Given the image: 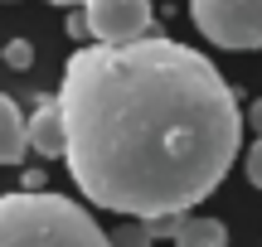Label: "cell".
<instances>
[{
	"mask_svg": "<svg viewBox=\"0 0 262 247\" xmlns=\"http://www.w3.org/2000/svg\"><path fill=\"white\" fill-rule=\"evenodd\" d=\"M0 5H10V0H0Z\"/></svg>",
	"mask_w": 262,
	"mask_h": 247,
	"instance_id": "5bb4252c",
	"label": "cell"
},
{
	"mask_svg": "<svg viewBox=\"0 0 262 247\" xmlns=\"http://www.w3.org/2000/svg\"><path fill=\"white\" fill-rule=\"evenodd\" d=\"M25 151H29L25 145V116H19V107L0 92V165H19Z\"/></svg>",
	"mask_w": 262,
	"mask_h": 247,
	"instance_id": "8992f818",
	"label": "cell"
},
{
	"mask_svg": "<svg viewBox=\"0 0 262 247\" xmlns=\"http://www.w3.org/2000/svg\"><path fill=\"white\" fill-rule=\"evenodd\" d=\"M49 5H83V0H49Z\"/></svg>",
	"mask_w": 262,
	"mask_h": 247,
	"instance_id": "4fadbf2b",
	"label": "cell"
},
{
	"mask_svg": "<svg viewBox=\"0 0 262 247\" xmlns=\"http://www.w3.org/2000/svg\"><path fill=\"white\" fill-rule=\"evenodd\" d=\"M175 247H228V228L219 218H180L175 228Z\"/></svg>",
	"mask_w": 262,
	"mask_h": 247,
	"instance_id": "52a82bcc",
	"label": "cell"
},
{
	"mask_svg": "<svg viewBox=\"0 0 262 247\" xmlns=\"http://www.w3.org/2000/svg\"><path fill=\"white\" fill-rule=\"evenodd\" d=\"M189 15L219 48H262V0H189Z\"/></svg>",
	"mask_w": 262,
	"mask_h": 247,
	"instance_id": "3957f363",
	"label": "cell"
},
{
	"mask_svg": "<svg viewBox=\"0 0 262 247\" xmlns=\"http://www.w3.org/2000/svg\"><path fill=\"white\" fill-rule=\"evenodd\" d=\"M5 63L10 68H29V63H34V48H29L25 39H10V44H5Z\"/></svg>",
	"mask_w": 262,
	"mask_h": 247,
	"instance_id": "9c48e42d",
	"label": "cell"
},
{
	"mask_svg": "<svg viewBox=\"0 0 262 247\" xmlns=\"http://www.w3.org/2000/svg\"><path fill=\"white\" fill-rule=\"evenodd\" d=\"M248 180H253L257 189H262V136L253 141V151H248Z\"/></svg>",
	"mask_w": 262,
	"mask_h": 247,
	"instance_id": "30bf717a",
	"label": "cell"
},
{
	"mask_svg": "<svg viewBox=\"0 0 262 247\" xmlns=\"http://www.w3.org/2000/svg\"><path fill=\"white\" fill-rule=\"evenodd\" d=\"M107 247H156V238L146 233V223H126V228H112L107 233Z\"/></svg>",
	"mask_w": 262,
	"mask_h": 247,
	"instance_id": "ba28073f",
	"label": "cell"
},
{
	"mask_svg": "<svg viewBox=\"0 0 262 247\" xmlns=\"http://www.w3.org/2000/svg\"><path fill=\"white\" fill-rule=\"evenodd\" d=\"M68 34H73V39H88V24H83V15H73V19H68Z\"/></svg>",
	"mask_w": 262,
	"mask_h": 247,
	"instance_id": "7c38bea8",
	"label": "cell"
},
{
	"mask_svg": "<svg viewBox=\"0 0 262 247\" xmlns=\"http://www.w3.org/2000/svg\"><path fill=\"white\" fill-rule=\"evenodd\" d=\"M0 247H107V228L63 194L15 189L0 194Z\"/></svg>",
	"mask_w": 262,
	"mask_h": 247,
	"instance_id": "7a4b0ae2",
	"label": "cell"
},
{
	"mask_svg": "<svg viewBox=\"0 0 262 247\" xmlns=\"http://www.w3.org/2000/svg\"><path fill=\"white\" fill-rule=\"evenodd\" d=\"M248 121H253V131L262 136V97H257V102H253V107H248Z\"/></svg>",
	"mask_w": 262,
	"mask_h": 247,
	"instance_id": "8fae6325",
	"label": "cell"
},
{
	"mask_svg": "<svg viewBox=\"0 0 262 247\" xmlns=\"http://www.w3.org/2000/svg\"><path fill=\"white\" fill-rule=\"evenodd\" d=\"M25 145H34V151L49 155V160L63 155V121H58V102L54 97H44V102L34 107V116L25 121Z\"/></svg>",
	"mask_w": 262,
	"mask_h": 247,
	"instance_id": "5b68a950",
	"label": "cell"
},
{
	"mask_svg": "<svg viewBox=\"0 0 262 247\" xmlns=\"http://www.w3.org/2000/svg\"><path fill=\"white\" fill-rule=\"evenodd\" d=\"M83 24L97 44H126L150 34V0H83Z\"/></svg>",
	"mask_w": 262,
	"mask_h": 247,
	"instance_id": "277c9868",
	"label": "cell"
},
{
	"mask_svg": "<svg viewBox=\"0 0 262 247\" xmlns=\"http://www.w3.org/2000/svg\"><path fill=\"white\" fill-rule=\"evenodd\" d=\"M54 102L73 184L141 223L209 199L243 145V112L214 58L165 34L78 48Z\"/></svg>",
	"mask_w": 262,
	"mask_h": 247,
	"instance_id": "6da1fadb",
	"label": "cell"
}]
</instances>
